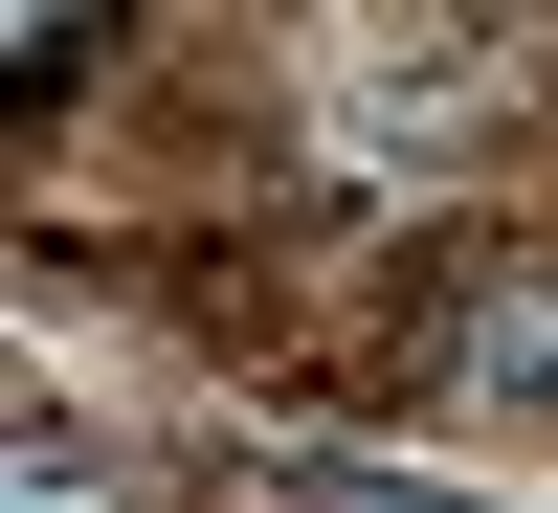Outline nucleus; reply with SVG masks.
Returning <instances> with one entry per match:
<instances>
[{"label": "nucleus", "mask_w": 558, "mask_h": 513, "mask_svg": "<svg viewBox=\"0 0 558 513\" xmlns=\"http://www.w3.org/2000/svg\"><path fill=\"white\" fill-rule=\"evenodd\" d=\"M447 380L558 425V268H470V313H447Z\"/></svg>", "instance_id": "obj_1"}, {"label": "nucleus", "mask_w": 558, "mask_h": 513, "mask_svg": "<svg viewBox=\"0 0 558 513\" xmlns=\"http://www.w3.org/2000/svg\"><path fill=\"white\" fill-rule=\"evenodd\" d=\"M112 68V0H0V112H68Z\"/></svg>", "instance_id": "obj_2"}, {"label": "nucleus", "mask_w": 558, "mask_h": 513, "mask_svg": "<svg viewBox=\"0 0 558 513\" xmlns=\"http://www.w3.org/2000/svg\"><path fill=\"white\" fill-rule=\"evenodd\" d=\"M0 513H112V469H89V447H23V491Z\"/></svg>", "instance_id": "obj_3"}]
</instances>
